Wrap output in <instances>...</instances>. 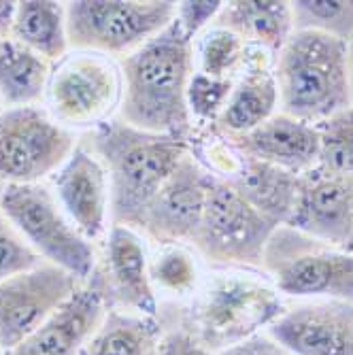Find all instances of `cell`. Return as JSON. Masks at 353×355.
Listing matches in <instances>:
<instances>
[{
	"label": "cell",
	"instance_id": "cell-32",
	"mask_svg": "<svg viewBox=\"0 0 353 355\" xmlns=\"http://www.w3.org/2000/svg\"><path fill=\"white\" fill-rule=\"evenodd\" d=\"M157 355H217L185 328L164 332Z\"/></svg>",
	"mask_w": 353,
	"mask_h": 355
},
{
	"label": "cell",
	"instance_id": "cell-24",
	"mask_svg": "<svg viewBox=\"0 0 353 355\" xmlns=\"http://www.w3.org/2000/svg\"><path fill=\"white\" fill-rule=\"evenodd\" d=\"M53 64L24 45L0 43V103L9 109L37 107L45 101Z\"/></svg>",
	"mask_w": 353,
	"mask_h": 355
},
{
	"label": "cell",
	"instance_id": "cell-5",
	"mask_svg": "<svg viewBox=\"0 0 353 355\" xmlns=\"http://www.w3.org/2000/svg\"><path fill=\"white\" fill-rule=\"evenodd\" d=\"M262 266L283 296L353 302V249L279 225L266 245Z\"/></svg>",
	"mask_w": 353,
	"mask_h": 355
},
{
	"label": "cell",
	"instance_id": "cell-33",
	"mask_svg": "<svg viewBox=\"0 0 353 355\" xmlns=\"http://www.w3.org/2000/svg\"><path fill=\"white\" fill-rule=\"evenodd\" d=\"M217 355H290L281 345H277L268 334H258L251 336L226 351H221Z\"/></svg>",
	"mask_w": 353,
	"mask_h": 355
},
{
	"label": "cell",
	"instance_id": "cell-13",
	"mask_svg": "<svg viewBox=\"0 0 353 355\" xmlns=\"http://www.w3.org/2000/svg\"><path fill=\"white\" fill-rule=\"evenodd\" d=\"M304 236L351 249L353 241V177L313 168L300 175L296 205L285 223Z\"/></svg>",
	"mask_w": 353,
	"mask_h": 355
},
{
	"label": "cell",
	"instance_id": "cell-21",
	"mask_svg": "<svg viewBox=\"0 0 353 355\" xmlns=\"http://www.w3.org/2000/svg\"><path fill=\"white\" fill-rule=\"evenodd\" d=\"M215 26L228 28L247 45H258L270 53H279L281 47L294 35L292 3L285 0H236L223 3L217 13Z\"/></svg>",
	"mask_w": 353,
	"mask_h": 355
},
{
	"label": "cell",
	"instance_id": "cell-36",
	"mask_svg": "<svg viewBox=\"0 0 353 355\" xmlns=\"http://www.w3.org/2000/svg\"><path fill=\"white\" fill-rule=\"evenodd\" d=\"M0 105H3V103H0ZM0 115H3V111H0Z\"/></svg>",
	"mask_w": 353,
	"mask_h": 355
},
{
	"label": "cell",
	"instance_id": "cell-8",
	"mask_svg": "<svg viewBox=\"0 0 353 355\" xmlns=\"http://www.w3.org/2000/svg\"><path fill=\"white\" fill-rule=\"evenodd\" d=\"M123 94L121 69L115 58L69 51L53 62L45 109L64 128H98L119 111Z\"/></svg>",
	"mask_w": 353,
	"mask_h": 355
},
{
	"label": "cell",
	"instance_id": "cell-29",
	"mask_svg": "<svg viewBox=\"0 0 353 355\" xmlns=\"http://www.w3.org/2000/svg\"><path fill=\"white\" fill-rule=\"evenodd\" d=\"M234 87V79H213L194 71L187 85V109L191 123L215 125L221 111L226 109Z\"/></svg>",
	"mask_w": 353,
	"mask_h": 355
},
{
	"label": "cell",
	"instance_id": "cell-6",
	"mask_svg": "<svg viewBox=\"0 0 353 355\" xmlns=\"http://www.w3.org/2000/svg\"><path fill=\"white\" fill-rule=\"evenodd\" d=\"M0 211L43 262L75 275L81 283L96 270V253L60 207L55 193L43 185H5Z\"/></svg>",
	"mask_w": 353,
	"mask_h": 355
},
{
	"label": "cell",
	"instance_id": "cell-35",
	"mask_svg": "<svg viewBox=\"0 0 353 355\" xmlns=\"http://www.w3.org/2000/svg\"><path fill=\"white\" fill-rule=\"evenodd\" d=\"M349 49V92H351V107H353V37L347 41Z\"/></svg>",
	"mask_w": 353,
	"mask_h": 355
},
{
	"label": "cell",
	"instance_id": "cell-17",
	"mask_svg": "<svg viewBox=\"0 0 353 355\" xmlns=\"http://www.w3.org/2000/svg\"><path fill=\"white\" fill-rule=\"evenodd\" d=\"M101 281L109 309H123L147 317L157 315V292L149 277V257L139 232L111 225Z\"/></svg>",
	"mask_w": 353,
	"mask_h": 355
},
{
	"label": "cell",
	"instance_id": "cell-2",
	"mask_svg": "<svg viewBox=\"0 0 353 355\" xmlns=\"http://www.w3.org/2000/svg\"><path fill=\"white\" fill-rule=\"evenodd\" d=\"M89 149L109 175L111 225L141 232L153 198L189 153V141L109 119L89 130Z\"/></svg>",
	"mask_w": 353,
	"mask_h": 355
},
{
	"label": "cell",
	"instance_id": "cell-12",
	"mask_svg": "<svg viewBox=\"0 0 353 355\" xmlns=\"http://www.w3.org/2000/svg\"><path fill=\"white\" fill-rule=\"evenodd\" d=\"M211 181L213 175L187 153L153 198L139 234L162 247L191 245L205 213Z\"/></svg>",
	"mask_w": 353,
	"mask_h": 355
},
{
	"label": "cell",
	"instance_id": "cell-16",
	"mask_svg": "<svg viewBox=\"0 0 353 355\" xmlns=\"http://www.w3.org/2000/svg\"><path fill=\"white\" fill-rule=\"evenodd\" d=\"M53 187L60 207L87 241H98L109 234V175L89 147H75L71 157L53 175Z\"/></svg>",
	"mask_w": 353,
	"mask_h": 355
},
{
	"label": "cell",
	"instance_id": "cell-38",
	"mask_svg": "<svg viewBox=\"0 0 353 355\" xmlns=\"http://www.w3.org/2000/svg\"><path fill=\"white\" fill-rule=\"evenodd\" d=\"M0 43H3V39H0Z\"/></svg>",
	"mask_w": 353,
	"mask_h": 355
},
{
	"label": "cell",
	"instance_id": "cell-1",
	"mask_svg": "<svg viewBox=\"0 0 353 355\" xmlns=\"http://www.w3.org/2000/svg\"><path fill=\"white\" fill-rule=\"evenodd\" d=\"M123 94L117 119L153 135L191 139L187 85L194 75V41L173 19L157 37L119 60Z\"/></svg>",
	"mask_w": 353,
	"mask_h": 355
},
{
	"label": "cell",
	"instance_id": "cell-37",
	"mask_svg": "<svg viewBox=\"0 0 353 355\" xmlns=\"http://www.w3.org/2000/svg\"><path fill=\"white\" fill-rule=\"evenodd\" d=\"M351 249H353V241H351Z\"/></svg>",
	"mask_w": 353,
	"mask_h": 355
},
{
	"label": "cell",
	"instance_id": "cell-10",
	"mask_svg": "<svg viewBox=\"0 0 353 355\" xmlns=\"http://www.w3.org/2000/svg\"><path fill=\"white\" fill-rule=\"evenodd\" d=\"M77 147L73 130L60 125L47 109L19 107L0 115V181L35 185L55 175Z\"/></svg>",
	"mask_w": 353,
	"mask_h": 355
},
{
	"label": "cell",
	"instance_id": "cell-31",
	"mask_svg": "<svg viewBox=\"0 0 353 355\" xmlns=\"http://www.w3.org/2000/svg\"><path fill=\"white\" fill-rule=\"evenodd\" d=\"M221 7L223 3H219V0H187V3H177L175 21L191 41H196L198 35H203L207 28L215 24Z\"/></svg>",
	"mask_w": 353,
	"mask_h": 355
},
{
	"label": "cell",
	"instance_id": "cell-18",
	"mask_svg": "<svg viewBox=\"0 0 353 355\" xmlns=\"http://www.w3.org/2000/svg\"><path fill=\"white\" fill-rule=\"evenodd\" d=\"M275 58L277 55L264 47L249 45L228 105L215 121V130L226 137L247 135L277 113L279 87L275 77Z\"/></svg>",
	"mask_w": 353,
	"mask_h": 355
},
{
	"label": "cell",
	"instance_id": "cell-15",
	"mask_svg": "<svg viewBox=\"0 0 353 355\" xmlns=\"http://www.w3.org/2000/svg\"><path fill=\"white\" fill-rule=\"evenodd\" d=\"M109 311L103 281L94 270L77 292L41 328L3 355H81Z\"/></svg>",
	"mask_w": 353,
	"mask_h": 355
},
{
	"label": "cell",
	"instance_id": "cell-3",
	"mask_svg": "<svg viewBox=\"0 0 353 355\" xmlns=\"http://www.w3.org/2000/svg\"><path fill=\"white\" fill-rule=\"evenodd\" d=\"M281 113L322 123L351 107L347 41L317 30H294L275 58Z\"/></svg>",
	"mask_w": 353,
	"mask_h": 355
},
{
	"label": "cell",
	"instance_id": "cell-26",
	"mask_svg": "<svg viewBox=\"0 0 353 355\" xmlns=\"http://www.w3.org/2000/svg\"><path fill=\"white\" fill-rule=\"evenodd\" d=\"M149 277L155 292H166L171 296L196 294L200 285L196 257L183 245L160 249L153 260H149Z\"/></svg>",
	"mask_w": 353,
	"mask_h": 355
},
{
	"label": "cell",
	"instance_id": "cell-28",
	"mask_svg": "<svg viewBox=\"0 0 353 355\" xmlns=\"http://www.w3.org/2000/svg\"><path fill=\"white\" fill-rule=\"evenodd\" d=\"M294 30H317L349 41L353 37V0H296Z\"/></svg>",
	"mask_w": 353,
	"mask_h": 355
},
{
	"label": "cell",
	"instance_id": "cell-19",
	"mask_svg": "<svg viewBox=\"0 0 353 355\" xmlns=\"http://www.w3.org/2000/svg\"><path fill=\"white\" fill-rule=\"evenodd\" d=\"M228 141L239 153L275 164L298 177L319 164L317 125L285 113H275L251 132L228 137Z\"/></svg>",
	"mask_w": 353,
	"mask_h": 355
},
{
	"label": "cell",
	"instance_id": "cell-25",
	"mask_svg": "<svg viewBox=\"0 0 353 355\" xmlns=\"http://www.w3.org/2000/svg\"><path fill=\"white\" fill-rule=\"evenodd\" d=\"M247 49L249 45L232 30L213 24L194 45V64L198 67V73L207 77L236 79L245 64Z\"/></svg>",
	"mask_w": 353,
	"mask_h": 355
},
{
	"label": "cell",
	"instance_id": "cell-11",
	"mask_svg": "<svg viewBox=\"0 0 353 355\" xmlns=\"http://www.w3.org/2000/svg\"><path fill=\"white\" fill-rule=\"evenodd\" d=\"M81 285L75 275L47 262L0 283V351L41 328Z\"/></svg>",
	"mask_w": 353,
	"mask_h": 355
},
{
	"label": "cell",
	"instance_id": "cell-34",
	"mask_svg": "<svg viewBox=\"0 0 353 355\" xmlns=\"http://www.w3.org/2000/svg\"><path fill=\"white\" fill-rule=\"evenodd\" d=\"M15 13H17V3H11V0H0V39L3 41L11 39Z\"/></svg>",
	"mask_w": 353,
	"mask_h": 355
},
{
	"label": "cell",
	"instance_id": "cell-22",
	"mask_svg": "<svg viewBox=\"0 0 353 355\" xmlns=\"http://www.w3.org/2000/svg\"><path fill=\"white\" fill-rule=\"evenodd\" d=\"M162 336L155 317L109 309L81 355H157Z\"/></svg>",
	"mask_w": 353,
	"mask_h": 355
},
{
	"label": "cell",
	"instance_id": "cell-20",
	"mask_svg": "<svg viewBox=\"0 0 353 355\" xmlns=\"http://www.w3.org/2000/svg\"><path fill=\"white\" fill-rule=\"evenodd\" d=\"M223 181L234 185L253 209L277 225L290 221L298 193V175L241 153L234 173Z\"/></svg>",
	"mask_w": 353,
	"mask_h": 355
},
{
	"label": "cell",
	"instance_id": "cell-30",
	"mask_svg": "<svg viewBox=\"0 0 353 355\" xmlns=\"http://www.w3.org/2000/svg\"><path fill=\"white\" fill-rule=\"evenodd\" d=\"M41 262V257L28 247V243L0 211V283L39 266Z\"/></svg>",
	"mask_w": 353,
	"mask_h": 355
},
{
	"label": "cell",
	"instance_id": "cell-4",
	"mask_svg": "<svg viewBox=\"0 0 353 355\" xmlns=\"http://www.w3.org/2000/svg\"><path fill=\"white\" fill-rule=\"evenodd\" d=\"M287 311L273 281L245 272H219L196 289L183 326L213 353L270 328Z\"/></svg>",
	"mask_w": 353,
	"mask_h": 355
},
{
	"label": "cell",
	"instance_id": "cell-23",
	"mask_svg": "<svg viewBox=\"0 0 353 355\" xmlns=\"http://www.w3.org/2000/svg\"><path fill=\"white\" fill-rule=\"evenodd\" d=\"M11 41L39 53L51 64L64 58L71 51L67 32V3H53V0L17 3Z\"/></svg>",
	"mask_w": 353,
	"mask_h": 355
},
{
	"label": "cell",
	"instance_id": "cell-7",
	"mask_svg": "<svg viewBox=\"0 0 353 355\" xmlns=\"http://www.w3.org/2000/svg\"><path fill=\"white\" fill-rule=\"evenodd\" d=\"M177 3L166 0H75L67 3L71 51L126 58L157 37L173 19Z\"/></svg>",
	"mask_w": 353,
	"mask_h": 355
},
{
	"label": "cell",
	"instance_id": "cell-9",
	"mask_svg": "<svg viewBox=\"0 0 353 355\" xmlns=\"http://www.w3.org/2000/svg\"><path fill=\"white\" fill-rule=\"evenodd\" d=\"M279 225L253 209L234 185L213 177L194 249L207 260L245 268L262 266L264 251Z\"/></svg>",
	"mask_w": 353,
	"mask_h": 355
},
{
	"label": "cell",
	"instance_id": "cell-14",
	"mask_svg": "<svg viewBox=\"0 0 353 355\" xmlns=\"http://www.w3.org/2000/svg\"><path fill=\"white\" fill-rule=\"evenodd\" d=\"M268 336L290 355H353V302H302L287 309Z\"/></svg>",
	"mask_w": 353,
	"mask_h": 355
},
{
	"label": "cell",
	"instance_id": "cell-27",
	"mask_svg": "<svg viewBox=\"0 0 353 355\" xmlns=\"http://www.w3.org/2000/svg\"><path fill=\"white\" fill-rule=\"evenodd\" d=\"M319 168L353 177V107H347L317 123Z\"/></svg>",
	"mask_w": 353,
	"mask_h": 355
}]
</instances>
